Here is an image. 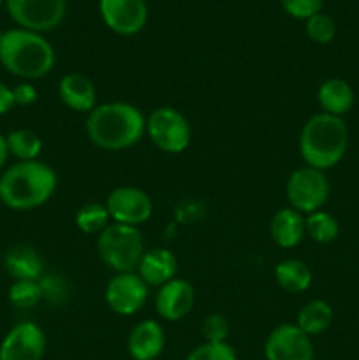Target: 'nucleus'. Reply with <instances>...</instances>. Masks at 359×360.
<instances>
[{
  "label": "nucleus",
  "instance_id": "a211bd4d",
  "mask_svg": "<svg viewBox=\"0 0 359 360\" xmlns=\"http://www.w3.org/2000/svg\"><path fill=\"white\" fill-rule=\"evenodd\" d=\"M270 234L280 248H294L306 234L305 217L292 207H284L271 218Z\"/></svg>",
  "mask_w": 359,
  "mask_h": 360
},
{
  "label": "nucleus",
  "instance_id": "a878e982",
  "mask_svg": "<svg viewBox=\"0 0 359 360\" xmlns=\"http://www.w3.org/2000/svg\"><path fill=\"white\" fill-rule=\"evenodd\" d=\"M9 302L14 308L30 309L42 301V288L39 280H16L9 287Z\"/></svg>",
  "mask_w": 359,
  "mask_h": 360
},
{
  "label": "nucleus",
  "instance_id": "393cba45",
  "mask_svg": "<svg viewBox=\"0 0 359 360\" xmlns=\"http://www.w3.org/2000/svg\"><path fill=\"white\" fill-rule=\"evenodd\" d=\"M74 221H76V227L84 234H101L111 225V217L106 204L88 202L77 210Z\"/></svg>",
  "mask_w": 359,
  "mask_h": 360
},
{
  "label": "nucleus",
  "instance_id": "b1692460",
  "mask_svg": "<svg viewBox=\"0 0 359 360\" xmlns=\"http://www.w3.org/2000/svg\"><path fill=\"white\" fill-rule=\"evenodd\" d=\"M306 234L312 241L319 245H329L340 234V224L336 218L327 211L319 210L315 213L306 214Z\"/></svg>",
  "mask_w": 359,
  "mask_h": 360
},
{
  "label": "nucleus",
  "instance_id": "c85d7f7f",
  "mask_svg": "<svg viewBox=\"0 0 359 360\" xmlns=\"http://www.w3.org/2000/svg\"><path fill=\"white\" fill-rule=\"evenodd\" d=\"M42 288V299L48 301L49 304H62L69 295V288H67L65 280L58 274H49V276H42L39 280Z\"/></svg>",
  "mask_w": 359,
  "mask_h": 360
},
{
  "label": "nucleus",
  "instance_id": "f03ea898",
  "mask_svg": "<svg viewBox=\"0 0 359 360\" xmlns=\"http://www.w3.org/2000/svg\"><path fill=\"white\" fill-rule=\"evenodd\" d=\"M55 190L56 174L44 162H18L0 174V202L14 211L44 206Z\"/></svg>",
  "mask_w": 359,
  "mask_h": 360
},
{
  "label": "nucleus",
  "instance_id": "2f4dec72",
  "mask_svg": "<svg viewBox=\"0 0 359 360\" xmlns=\"http://www.w3.org/2000/svg\"><path fill=\"white\" fill-rule=\"evenodd\" d=\"M13 97L14 104L21 105V108H27V105L35 104V101H37V88L32 83H28V81H23V83H18L13 88Z\"/></svg>",
  "mask_w": 359,
  "mask_h": 360
},
{
  "label": "nucleus",
  "instance_id": "72a5a7b5",
  "mask_svg": "<svg viewBox=\"0 0 359 360\" xmlns=\"http://www.w3.org/2000/svg\"><path fill=\"white\" fill-rule=\"evenodd\" d=\"M7 158H9V148H7L6 137L0 134V174L4 172V167L7 164Z\"/></svg>",
  "mask_w": 359,
  "mask_h": 360
},
{
  "label": "nucleus",
  "instance_id": "c756f323",
  "mask_svg": "<svg viewBox=\"0 0 359 360\" xmlns=\"http://www.w3.org/2000/svg\"><path fill=\"white\" fill-rule=\"evenodd\" d=\"M201 333H203L204 341L206 343H225L229 336V322L224 315H208L204 319L203 327H201Z\"/></svg>",
  "mask_w": 359,
  "mask_h": 360
},
{
  "label": "nucleus",
  "instance_id": "bb28decb",
  "mask_svg": "<svg viewBox=\"0 0 359 360\" xmlns=\"http://www.w3.org/2000/svg\"><path fill=\"white\" fill-rule=\"evenodd\" d=\"M306 35L315 44H329L336 35V25H334L333 18L319 13L306 20Z\"/></svg>",
  "mask_w": 359,
  "mask_h": 360
},
{
  "label": "nucleus",
  "instance_id": "473e14b6",
  "mask_svg": "<svg viewBox=\"0 0 359 360\" xmlns=\"http://www.w3.org/2000/svg\"><path fill=\"white\" fill-rule=\"evenodd\" d=\"M14 105L16 104H14L13 88H9L6 83L0 81V115H7Z\"/></svg>",
  "mask_w": 359,
  "mask_h": 360
},
{
  "label": "nucleus",
  "instance_id": "4be33fe9",
  "mask_svg": "<svg viewBox=\"0 0 359 360\" xmlns=\"http://www.w3.org/2000/svg\"><path fill=\"white\" fill-rule=\"evenodd\" d=\"M333 308L326 301H310L299 309L296 326L306 334V336H315V334L324 333L327 327L333 323Z\"/></svg>",
  "mask_w": 359,
  "mask_h": 360
},
{
  "label": "nucleus",
  "instance_id": "4468645a",
  "mask_svg": "<svg viewBox=\"0 0 359 360\" xmlns=\"http://www.w3.org/2000/svg\"><path fill=\"white\" fill-rule=\"evenodd\" d=\"M194 302H196V290L189 281L178 276L162 285L155 295V309L160 319L168 322L185 319L192 311Z\"/></svg>",
  "mask_w": 359,
  "mask_h": 360
},
{
  "label": "nucleus",
  "instance_id": "423d86ee",
  "mask_svg": "<svg viewBox=\"0 0 359 360\" xmlns=\"http://www.w3.org/2000/svg\"><path fill=\"white\" fill-rule=\"evenodd\" d=\"M146 134L158 150L169 155L183 153L192 141V127L189 120L178 109L169 105L151 111L146 120Z\"/></svg>",
  "mask_w": 359,
  "mask_h": 360
},
{
  "label": "nucleus",
  "instance_id": "6e6552de",
  "mask_svg": "<svg viewBox=\"0 0 359 360\" xmlns=\"http://www.w3.org/2000/svg\"><path fill=\"white\" fill-rule=\"evenodd\" d=\"M7 13L25 30L44 32L53 30L63 21L67 13L65 0H4Z\"/></svg>",
  "mask_w": 359,
  "mask_h": 360
},
{
  "label": "nucleus",
  "instance_id": "c9c22d12",
  "mask_svg": "<svg viewBox=\"0 0 359 360\" xmlns=\"http://www.w3.org/2000/svg\"><path fill=\"white\" fill-rule=\"evenodd\" d=\"M2 2H4V0H0V6H2Z\"/></svg>",
  "mask_w": 359,
  "mask_h": 360
},
{
  "label": "nucleus",
  "instance_id": "9d476101",
  "mask_svg": "<svg viewBox=\"0 0 359 360\" xmlns=\"http://www.w3.org/2000/svg\"><path fill=\"white\" fill-rule=\"evenodd\" d=\"M148 288L137 273H118L106 285V304L116 315H136L146 304Z\"/></svg>",
  "mask_w": 359,
  "mask_h": 360
},
{
  "label": "nucleus",
  "instance_id": "cd10ccee",
  "mask_svg": "<svg viewBox=\"0 0 359 360\" xmlns=\"http://www.w3.org/2000/svg\"><path fill=\"white\" fill-rule=\"evenodd\" d=\"M187 360H238L236 352L227 343H206L196 348Z\"/></svg>",
  "mask_w": 359,
  "mask_h": 360
},
{
  "label": "nucleus",
  "instance_id": "f8f14e48",
  "mask_svg": "<svg viewBox=\"0 0 359 360\" xmlns=\"http://www.w3.org/2000/svg\"><path fill=\"white\" fill-rule=\"evenodd\" d=\"M99 11L106 27L118 35H136L148 21L144 0H99Z\"/></svg>",
  "mask_w": 359,
  "mask_h": 360
},
{
  "label": "nucleus",
  "instance_id": "412c9836",
  "mask_svg": "<svg viewBox=\"0 0 359 360\" xmlns=\"http://www.w3.org/2000/svg\"><path fill=\"white\" fill-rule=\"evenodd\" d=\"M275 280L282 290L289 294H301L312 285V271L305 262L296 259L282 260L275 267Z\"/></svg>",
  "mask_w": 359,
  "mask_h": 360
},
{
  "label": "nucleus",
  "instance_id": "f257e3e1",
  "mask_svg": "<svg viewBox=\"0 0 359 360\" xmlns=\"http://www.w3.org/2000/svg\"><path fill=\"white\" fill-rule=\"evenodd\" d=\"M87 136L97 148L106 151L129 150L146 132L143 112L127 102H108L95 105L87 116Z\"/></svg>",
  "mask_w": 359,
  "mask_h": 360
},
{
  "label": "nucleus",
  "instance_id": "ddd939ff",
  "mask_svg": "<svg viewBox=\"0 0 359 360\" xmlns=\"http://www.w3.org/2000/svg\"><path fill=\"white\" fill-rule=\"evenodd\" d=\"M44 352V330L34 322L14 326L0 343V360H42Z\"/></svg>",
  "mask_w": 359,
  "mask_h": 360
},
{
  "label": "nucleus",
  "instance_id": "1a4fd4ad",
  "mask_svg": "<svg viewBox=\"0 0 359 360\" xmlns=\"http://www.w3.org/2000/svg\"><path fill=\"white\" fill-rule=\"evenodd\" d=\"M106 207L113 224L139 227L148 221L153 213V202L144 190L137 186L123 185L113 190L106 200Z\"/></svg>",
  "mask_w": 359,
  "mask_h": 360
},
{
  "label": "nucleus",
  "instance_id": "dca6fc26",
  "mask_svg": "<svg viewBox=\"0 0 359 360\" xmlns=\"http://www.w3.org/2000/svg\"><path fill=\"white\" fill-rule=\"evenodd\" d=\"M137 274L148 287H158L175 280L178 274V259L175 253L168 248H153L144 252Z\"/></svg>",
  "mask_w": 359,
  "mask_h": 360
},
{
  "label": "nucleus",
  "instance_id": "f3484780",
  "mask_svg": "<svg viewBox=\"0 0 359 360\" xmlns=\"http://www.w3.org/2000/svg\"><path fill=\"white\" fill-rule=\"evenodd\" d=\"M58 97L67 108L77 112H90L97 105L94 81L80 72H70L60 79Z\"/></svg>",
  "mask_w": 359,
  "mask_h": 360
},
{
  "label": "nucleus",
  "instance_id": "9b49d317",
  "mask_svg": "<svg viewBox=\"0 0 359 360\" xmlns=\"http://www.w3.org/2000/svg\"><path fill=\"white\" fill-rule=\"evenodd\" d=\"M266 360H313L315 352L310 336L298 326L282 323L275 327L264 343Z\"/></svg>",
  "mask_w": 359,
  "mask_h": 360
},
{
  "label": "nucleus",
  "instance_id": "5701e85b",
  "mask_svg": "<svg viewBox=\"0 0 359 360\" xmlns=\"http://www.w3.org/2000/svg\"><path fill=\"white\" fill-rule=\"evenodd\" d=\"M6 141L7 148H9V155H13V157L18 158L20 162L37 160V157L42 151V141L34 130H13V132L6 137Z\"/></svg>",
  "mask_w": 359,
  "mask_h": 360
},
{
  "label": "nucleus",
  "instance_id": "20e7f679",
  "mask_svg": "<svg viewBox=\"0 0 359 360\" xmlns=\"http://www.w3.org/2000/svg\"><path fill=\"white\" fill-rule=\"evenodd\" d=\"M348 148V129L344 118L319 115L312 116L299 134V153L308 167L327 171L341 162Z\"/></svg>",
  "mask_w": 359,
  "mask_h": 360
},
{
  "label": "nucleus",
  "instance_id": "aec40b11",
  "mask_svg": "<svg viewBox=\"0 0 359 360\" xmlns=\"http://www.w3.org/2000/svg\"><path fill=\"white\" fill-rule=\"evenodd\" d=\"M4 267L14 280H41L44 276V262L41 255L28 245H16L4 257Z\"/></svg>",
  "mask_w": 359,
  "mask_h": 360
},
{
  "label": "nucleus",
  "instance_id": "0eeeda50",
  "mask_svg": "<svg viewBox=\"0 0 359 360\" xmlns=\"http://www.w3.org/2000/svg\"><path fill=\"white\" fill-rule=\"evenodd\" d=\"M331 186L324 171L305 165L289 176L285 185V195L292 210L301 214L315 213L322 210L324 204L329 199Z\"/></svg>",
  "mask_w": 359,
  "mask_h": 360
},
{
  "label": "nucleus",
  "instance_id": "7c9ffc66",
  "mask_svg": "<svg viewBox=\"0 0 359 360\" xmlns=\"http://www.w3.org/2000/svg\"><path fill=\"white\" fill-rule=\"evenodd\" d=\"M280 2L289 16L296 20H310L320 13L324 0H280Z\"/></svg>",
  "mask_w": 359,
  "mask_h": 360
},
{
  "label": "nucleus",
  "instance_id": "39448f33",
  "mask_svg": "<svg viewBox=\"0 0 359 360\" xmlns=\"http://www.w3.org/2000/svg\"><path fill=\"white\" fill-rule=\"evenodd\" d=\"M97 250L102 262L116 274L136 273L146 252L137 227L122 224H111L99 234Z\"/></svg>",
  "mask_w": 359,
  "mask_h": 360
},
{
  "label": "nucleus",
  "instance_id": "f704fd0d",
  "mask_svg": "<svg viewBox=\"0 0 359 360\" xmlns=\"http://www.w3.org/2000/svg\"><path fill=\"white\" fill-rule=\"evenodd\" d=\"M2 37H4V30H2V28H0V41H2Z\"/></svg>",
  "mask_w": 359,
  "mask_h": 360
},
{
  "label": "nucleus",
  "instance_id": "7ed1b4c3",
  "mask_svg": "<svg viewBox=\"0 0 359 360\" xmlns=\"http://www.w3.org/2000/svg\"><path fill=\"white\" fill-rule=\"evenodd\" d=\"M53 46L37 32L13 28L0 41V63L7 72L23 81L41 79L55 67Z\"/></svg>",
  "mask_w": 359,
  "mask_h": 360
},
{
  "label": "nucleus",
  "instance_id": "6ab92c4d",
  "mask_svg": "<svg viewBox=\"0 0 359 360\" xmlns=\"http://www.w3.org/2000/svg\"><path fill=\"white\" fill-rule=\"evenodd\" d=\"M317 101L322 108V112L344 118L354 108L355 95L347 81L341 79V77H329L319 86Z\"/></svg>",
  "mask_w": 359,
  "mask_h": 360
},
{
  "label": "nucleus",
  "instance_id": "2eb2a0df",
  "mask_svg": "<svg viewBox=\"0 0 359 360\" xmlns=\"http://www.w3.org/2000/svg\"><path fill=\"white\" fill-rule=\"evenodd\" d=\"M165 347V333L155 320H143L132 327L127 350L134 360H155Z\"/></svg>",
  "mask_w": 359,
  "mask_h": 360
}]
</instances>
